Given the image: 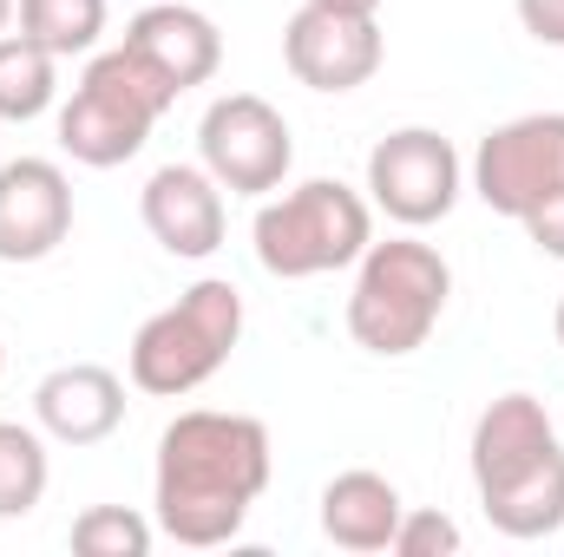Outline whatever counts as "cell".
Here are the masks:
<instances>
[{
	"mask_svg": "<svg viewBox=\"0 0 564 557\" xmlns=\"http://www.w3.org/2000/svg\"><path fill=\"white\" fill-rule=\"evenodd\" d=\"M270 426L250 414H217V407H191L164 426L158 439V479H151V505H158V532L210 551L230 545L250 518V505L270 485Z\"/></svg>",
	"mask_w": 564,
	"mask_h": 557,
	"instance_id": "1",
	"label": "cell"
},
{
	"mask_svg": "<svg viewBox=\"0 0 564 557\" xmlns=\"http://www.w3.org/2000/svg\"><path fill=\"white\" fill-rule=\"evenodd\" d=\"M473 485L506 538L564 532V433L532 394H499L473 426Z\"/></svg>",
	"mask_w": 564,
	"mask_h": 557,
	"instance_id": "2",
	"label": "cell"
},
{
	"mask_svg": "<svg viewBox=\"0 0 564 557\" xmlns=\"http://www.w3.org/2000/svg\"><path fill=\"white\" fill-rule=\"evenodd\" d=\"M446 295H453V270L433 243H414V237L368 243L355 263V288H348V335L355 348L401 361L426 348V335L446 315Z\"/></svg>",
	"mask_w": 564,
	"mask_h": 557,
	"instance_id": "3",
	"label": "cell"
},
{
	"mask_svg": "<svg viewBox=\"0 0 564 557\" xmlns=\"http://www.w3.org/2000/svg\"><path fill=\"white\" fill-rule=\"evenodd\" d=\"M177 106V92L144 66L139 53L119 40L106 53H86V73L73 86V99L59 106V151L73 164L112 171L126 157H139L151 125Z\"/></svg>",
	"mask_w": 564,
	"mask_h": 557,
	"instance_id": "4",
	"label": "cell"
},
{
	"mask_svg": "<svg viewBox=\"0 0 564 557\" xmlns=\"http://www.w3.org/2000/svg\"><path fill=\"white\" fill-rule=\"evenodd\" d=\"M237 341H243V295H237V282L204 276L132 335L126 374L151 401H177V394H197L230 361Z\"/></svg>",
	"mask_w": 564,
	"mask_h": 557,
	"instance_id": "5",
	"label": "cell"
},
{
	"mask_svg": "<svg viewBox=\"0 0 564 557\" xmlns=\"http://www.w3.org/2000/svg\"><path fill=\"white\" fill-rule=\"evenodd\" d=\"M250 237H257V263L270 276H335V270L361 263V250L375 243V204L361 190H348L341 177H308L257 210Z\"/></svg>",
	"mask_w": 564,
	"mask_h": 557,
	"instance_id": "6",
	"label": "cell"
},
{
	"mask_svg": "<svg viewBox=\"0 0 564 557\" xmlns=\"http://www.w3.org/2000/svg\"><path fill=\"white\" fill-rule=\"evenodd\" d=\"M473 190L499 217H532L564 190V112H525L492 125L473 151Z\"/></svg>",
	"mask_w": 564,
	"mask_h": 557,
	"instance_id": "7",
	"label": "cell"
},
{
	"mask_svg": "<svg viewBox=\"0 0 564 557\" xmlns=\"http://www.w3.org/2000/svg\"><path fill=\"white\" fill-rule=\"evenodd\" d=\"M197 151H204V171L237 190V197H263L282 190L289 164H295V139H289V119H282L270 99L257 92H224L210 99L204 125H197Z\"/></svg>",
	"mask_w": 564,
	"mask_h": 557,
	"instance_id": "8",
	"label": "cell"
},
{
	"mask_svg": "<svg viewBox=\"0 0 564 557\" xmlns=\"http://www.w3.org/2000/svg\"><path fill=\"white\" fill-rule=\"evenodd\" d=\"M459 190H466L459 151L440 132H426V125H401V132H388L368 151V197L401 230H426V223L453 217Z\"/></svg>",
	"mask_w": 564,
	"mask_h": 557,
	"instance_id": "9",
	"label": "cell"
},
{
	"mask_svg": "<svg viewBox=\"0 0 564 557\" xmlns=\"http://www.w3.org/2000/svg\"><path fill=\"white\" fill-rule=\"evenodd\" d=\"M381 26L375 13H341V7H315L302 0L282 26V66L295 73V86L308 92H355L381 73Z\"/></svg>",
	"mask_w": 564,
	"mask_h": 557,
	"instance_id": "10",
	"label": "cell"
},
{
	"mask_svg": "<svg viewBox=\"0 0 564 557\" xmlns=\"http://www.w3.org/2000/svg\"><path fill=\"white\" fill-rule=\"evenodd\" d=\"M73 237V184L53 157L0 164V263H46Z\"/></svg>",
	"mask_w": 564,
	"mask_h": 557,
	"instance_id": "11",
	"label": "cell"
},
{
	"mask_svg": "<svg viewBox=\"0 0 564 557\" xmlns=\"http://www.w3.org/2000/svg\"><path fill=\"white\" fill-rule=\"evenodd\" d=\"M144 230L164 256H184V263H204L217 256L224 243V184L204 171V164H158L144 177Z\"/></svg>",
	"mask_w": 564,
	"mask_h": 557,
	"instance_id": "12",
	"label": "cell"
},
{
	"mask_svg": "<svg viewBox=\"0 0 564 557\" xmlns=\"http://www.w3.org/2000/svg\"><path fill=\"white\" fill-rule=\"evenodd\" d=\"M126 46L139 53L171 92H191V86L217 79V66H224V33H217V20L197 13V7H184V0H158V7L132 13Z\"/></svg>",
	"mask_w": 564,
	"mask_h": 557,
	"instance_id": "13",
	"label": "cell"
},
{
	"mask_svg": "<svg viewBox=\"0 0 564 557\" xmlns=\"http://www.w3.org/2000/svg\"><path fill=\"white\" fill-rule=\"evenodd\" d=\"M33 426L59 446H99L126 426V381L99 361H73L53 368L33 387Z\"/></svg>",
	"mask_w": 564,
	"mask_h": 557,
	"instance_id": "14",
	"label": "cell"
},
{
	"mask_svg": "<svg viewBox=\"0 0 564 557\" xmlns=\"http://www.w3.org/2000/svg\"><path fill=\"white\" fill-rule=\"evenodd\" d=\"M401 492L394 479L355 466V472H335L322 485V538L341 545V551H388L394 532H401Z\"/></svg>",
	"mask_w": 564,
	"mask_h": 557,
	"instance_id": "15",
	"label": "cell"
},
{
	"mask_svg": "<svg viewBox=\"0 0 564 557\" xmlns=\"http://www.w3.org/2000/svg\"><path fill=\"white\" fill-rule=\"evenodd\" d=\"M53 99H59V59L26 33H0V119L26 125L53 112Z\"/></svg>",
	"mask_w": 564,
	"mask_h": 557,
	"instance_id": "16",
	"label": "cell"
},
{
	"mask_svg": "<svg viewBox=\"0 0 564 557\" xmlns=\"http://www.w3.org/2000/svg\"><path fill=\"white\" fill-rule=\"evenodd\" d=\"M20 33L40 40L53 59H79L106 33V0H20Z\"/></svg>",
	"mask_w": 564,
	"mask_h": 557,
	"instance_id": "17",
	"label": "cell"
},
{
	"mask_svg": "<svg viewBox=\"0 0 564 557\" xmlns=\"http://www.w3.org/2000/svg\"><path fill=\"white\" fill-rule=\"evenodd\" d=\"M46 479H53L46 433L20 426V419H0V518H26L46 499Z\"/></svg>",
	"mask_w": 564,
	"mask_h": 557,
	"instance_id": "18",
	"label": "cell"
},
{
	"mask_svg": "<svg viewBox=\"0 0 564 557\" xmlns=\"http://www.w3.org/2000/svg\"><path fill=\"white\" fill-rule=\"evenodd\" d=\"M73 551L79 557H144L151 551V518L132 505H86L73 518Z\"/></svg>",
	"mask_w": 564,
	"mask_h": 557,
	"instance_id": "19",
	"label": "cell"
},
{
	"mask_svg": "<svg viewBox=\"0 0 564 557\" xmlns=\"http://www.w3.org/2000/svg\"><path fill=\"white\" fill-rule=\"evenodd\" d=\"M394 557H453L459 551V525L446 512H401V532H394Z\"/></svg>",
	"mask_w": 564,
	"mask_h": 557,
	"instance_id": "20",
	"label": "cell"
},
{
	"mask_svg": "<svg viewBox=\"0 0 564 557\" xmlns=\"http://www.w3.org/2000/svg\"><path fill=\"white\" fill-rule=\"evenodd\" d=\"M519 223H525V237H532L545 256H558L564 263V190L558 197H545V204H539L532 217H519Z\"/></svg>",
	"mask_w": 564,
	"mask_h": 557,
	"instance_id": "21",
	"label": "cell"
},
{
	"mask_svg": "<svg viewBox=\"0 0 564 557\" xmlns=\"http://www.w3.org/2000/svg\"><path fill=\"white\" fill-rule=\"evenodd\" d=\"M519 26L539 46H564V0H519Z\"/></svg>",
	"mask_w": 564,
	"mask_h": 557,
	"instance_id": "22",
	"label": "cell"
},
{
	"mask_svg": "<svg viewBox=\"0 0 564 557\" xmlns=\"http://www.w3.org/2000/svg\"><path fill=\"white\" fill-rule=\"evenodd\" d=\"M315 7H341V13H381V0H315Z\"/></svg>",
	"mask_w": 564,
	"mask_h": 557,
	"instance_id": "23",
	"label": "cell"
},
{
	"mask_svg": "<svg viewBox=\"0 0 564 557\" xmlns=\"http://www.w3.org/2000/svg\"><path fill=\"white\" fill-rule=\"evenodd\" d=\"M13 7H20V0H0V33H7V20H13Z\"/></svg>",
	"mask_w": 564,
	"mask_h": 557,
	"instance_id": "24",
	"label": "cell"
},
{
	"mask_svg": "<svg viewBox=\"0 0 564 557\" xmlns=\"http://www.w3.org/2000/svg\"><path fill=\"white\" fill-rule=\"evenodd\" d=\"M552 335H558V348H564V302H558V315H552Z\"/></svg>",
	"mask_w": 564,
	"mask_h": 557,
	"instance_id": "25",
	"label": "cell"
},
{
	"mask_svg": "<svg viewBox=\"0 0 564 557\" xmlns=\"http://www.w3.org/2000/svg\"><path fill=\"white\" fill-rule=\"evenodd\" d=\"M0 368H7V348H0Z\"/></svg>",
	"mask_w": 564,
	"mask_h": 557,
	"instance_id": "26",
	"label": "cell"
},
{
	"mask_svg": "<svg viewBox=\"0 0 564 557\" xmlns=\"http://www.w3.org/2000/svg\"><path fill=\"white\" fill-rule=\"evenodd\" d=\"M558 433H564V426H558Z\"/></svg>",
	"mask_w": 564,
	"mask_h": 557,
	"instance_id": "27",
	"label": "cell"
}]
</instances>
